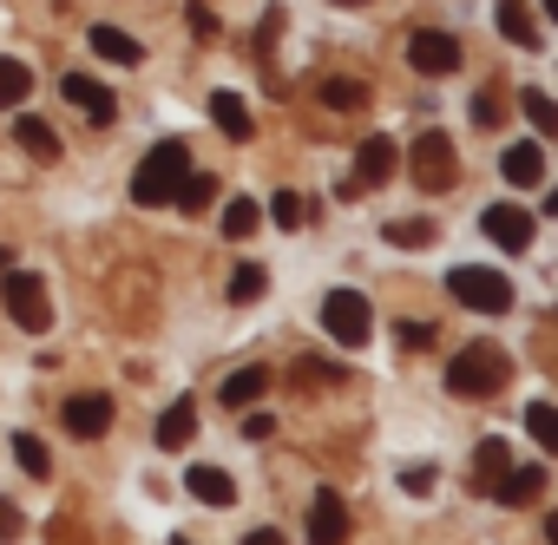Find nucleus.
<instances>
[{
	"mask_svg": "<svg viewBox=\"0 0 558 545\" xmlns=\"http://www.w3.org/2000/svg\"><path fill=\"white\" fill-rule=\"evenodd\" d=\"M184 171H191V145L184 138H158L145 158H138V171H132V204H171V191L184 184Z\"/></svg>",
	"mask_w": 558,
	"mask_h": 545,
	"instance_id": "f257e3e1",
	"label": "nucleus"
},
{
	"mask_svg": "<svg viewBox=\"0 0 558 545\" xmlns=\"http://www.w3.org/2000/svg\"><path fill=\"white\" fill-rule=\"evenodd\" d=\"M506 375H512V362H506L499 342H466V349L453 355V368H447V388L466 395V401H480V395H499Z\"/></svg>",
	"mask_w": 558,
	"mask_h": 545,
	"instance_id": "f03ea898",
	"label": "nucleus"
},
{
	"mask_svg": "<svg viewBox=\"0 0 558 545\" xmlns=\"http://www.w3.org/2000/svg\"><path fill=\"white\" fill-rule=\"evenodd\" d=\"M447 296H453V303H466L473 316H506L519 290L499 277V269H486V263H460L453 277H447Z\"/></svg>",
	"mask_w": 558,
	"mask_h": 545,
	"instance_id": "7ed1b4c3",
	"label": "nucleus"
},
{
	"mask_svg": "<svg viewBox=\"0 0 558 545\" xmlns=\"http://www.w3.org/2000/svg\"><path fill=\"white\" fill-rule=\"evenodd\" d=\"M408 171H414V184H421V191H453V178H460L453 132H421V138L408 145Z\"/></svg>",
	"mask_w": 558,
	"mask_h": 545,
	"instance_id": "20e7f679",
	"label": "nucleus"
},
{
	"mask_svg": "<svg viewBox=\"0 0 558 545\" xmlns=\"http://www.w3.org/2000/svg\"><path fill=\"white\" fill-rule=\"evenodd\" d=\"M323 329H329L336 349H362V342L375 336V310H368V296H355V290H329V296H323Z\"/></svg>",
	"mask_w": 558,
	"mask_h": 545,
	"instance_id": "39448f33",
	"label": "nucleus"
},
{
	"mask_svg": "<svg viewBox=\"0 0 558 545\" xmlns=\"http://www.w3.org/2000/svg\"><path fill=\"white\" fill-rule=\"evenodd\" d=\"M0 296H8V316L27 329V336H40L47 323H53V303H47V283L40 277H27V269H8V290H0Z\"/></svg>",
	"mask_w": 558,
	"mask_h": 545,
	"instance_id": "423d86ee",
	"label": "nucleus"
},
{
	"mask_svg": "<svg viewBox=\"0 0 558 545\" xmlns=\"http://www.w3.org/2000/svg\"><path fill=\"white\" fill-rule=\"evenodd\" d=\"M60 99H66L80 119H93V125H112V119H119V99H112L93 73H66V80H60Z\"/></svg>",
	"mask_w": 558,
	"mask_h": 545,
	"instance_id": "0eeeda50",
	"label": "nucleus"
},
{
	"mask_svg": "<svg viewBox=\"0 0 558 545\" xmlns=\"http://www.w3.org/2000/svg\"><path fill=\"white\" fill-rule=\"evenodd\" d=\"M408 60H414V73L440 80V73H453V66H460V40H453V34H440V27H421V34L408 40Z\"/></svg>",
	"mask_w": 558,
	"mask_h": 545,
	"instance_id": "6e6552de",
	"label": "nucleus"
},
{
	"mask_svg": "<svg viewBox=\"0 0 558 545\" xmlns=\"http://www.w3.org/2000/svg\"><path fill=\"white\" fill-rule=\"evenodd\" d=\"M480 230L506 250V256H519V250H532V217L519 210V204H486L480 210Z\"/></svg>",
	"mask_w": 558,
	"mask_h": 545,
	"instance_id": "1a4fd4ad",
	"label": "nucleus"
},
{
	"mask_svg": "<svg viewBox=\"0 0 558 545\" xmlns=\"http://www.w3.org/2000/svg\"><path fill=\"white\" fill-rule=\"evenodd\" d=\"M401 171V145L395 138H362V152H355V191H375V184H388Z\"/></svg>",
	"mask_w": 558,
	"mask_h": 545,
	"instance_id": "9d476101",
	"label": "nucleus"
},
{
	"mask_svg": "<svg viewBox=\"0 0 558 545\" xmlns=\"http://www.w3.org/2000/svg\"><path fill=\"white\" fill-rule=\"evenodd\" d=\"M310 545H349V499L336 486H323L310 506Z\"/></svg>",
	"mask_w": 558,
	"mask_h": 545,
	"instance_id": "9b49d317",
	"label": "nucleus"
},
{
	"mask_svg": "<svg viewBox=\"0 0 558 545\" xmlns=\"http://www.w3.org/2000/svg\"><path fill=\"white\" fill-rule=\"evenodd\" d=\"M545 480H551V473H545L538 460H532V467H506L499 486H493V499H499L506 512H512V506H532V499H545Z\"/></svg>",
	"mask_w": 558,
	"mask_h": 545,
	"instance_id": "f8f14e48",
	"label": "nucleus"
},
{
	"mask_svg": "<svg viewBox=\"0 0 558 545\" xmlns=\"http://www.w3.org/2000/svg\"><path fill=\"white\" fill-rule=\"evenodd\" d=\"M499 171H506V184H519V191L545 184V145H538V138H519V145H506Z\"/></svg>",
	"mask_w": 558,
	"mask_h": 545,
	"instance_id": "ddd939ff",
	"label": "nucleus"
},
{
	"mask_svg": "<svg viewBox=\"0 0 558 545\" xmlns=\"http://www.w3.org/2000/svg\"><path fill=\"white\" fill-rule=\"evenodd\" d=\"M493 27H499L512 47H525V53H538V47H545V34H538V21H532L525 0H499V8H493Z\"/></svg>",
	"mask_w": 558,
	"mask_h": 545,
	"instance_id": "4468645a",
	"label": "nucleus"
},
{
	"mask_svg": "<svg viewBox=\"0 0 558 545\" xmlns=\"http://www.w3.org/2000/svg\"><path fill=\"white\" fill-rule=\"evenodd\" d=\"M66 427H73L80 440H99V434L112 427V395H73V401H66Z\"/></svg>",
	"mask_w": 558,
	"mask_h": 545,
	"instance_id": "2eb2a0df",
	"label": "nucleus"
},
{
	"mask_svg": "<svg viewBox=\"0 0 558 545\" xmlns=\"http://www.w3.org/2000/svg\"><path fill=\"white\" fill-rule=\"evenodd\" d=\"M14 145H21L34 165H53V158H60V132H53L47 119H34V112H27V119H14Z\"/></svg>",
	"mask_w": 558,
	"mask_h": 545,
	"instance_id": "dca6fc26",
	"label": "nucleus"
},
{
	"mask_svg": "<svg viewBox=\"0 0 558 545\" xmlns=\"http://www.w3.org/2000/svg\"><path fill=\"white\" fill-rule=\"evenodd\" d=\"M184 493L204 499V506H230V499H236V486H230L223 467H184Z\"/></svg>",
	"mask_w": 558,
	"mask_h": 545,
	"instance_id": "f3484780",
	"label": "nucleus"
},
{
	"mask_svg": "<svg viewBox=\"0 0 558 545\" xmlns=\"http://www.w3.org/2000/svg\"><path fill=\"white\" fill-rule=\"evenodd\" d=\"M506 467H512V447H506V440H499V434H493V440H480V447H473V486H480V493H493V486H499V473H506Z\"/></svg>",
	"mask_w": 558,
	"mask_h": 545,
	"instance_id": "a211bd4d",
	"label": "nucleus"
},
{
	"mask_svg": "<svg viewBox=\"0 0 558 545\" xmlns=\"http://www.w3.org/2000/svg\"><path fill=\"white\" fill-rule=\"evenodd\" d=\"M93 53L112 60V66H138V60H145V47H138L125 27H93Z\"/></svg>",
	"mask_w": 558,
	"mask_h": 545,
	"instance_id": "6ab92c4d",
	"label": "nucleus"
},
{
	"mask_svg": "<svg viewBox=\"0 0 558 545\" xmlns=\"http://www.w3.org/2000/svg\"><path fill=\"white\" fill-rule=\"evenodd\" d=\"M217 191H223V184H217L210 171H184V184L171 191V204H178L184 217H197V210H210V204H217Z\"/></svg>",
	"mask_w": 558,
	"mask_h": 545,
	"instance_id": "aec40b11",
	"label": "nucleus"
},
{
	"mask_svg": "<svg viewBox=\"0 0 558 545\" xmlns=\"http://www.w3.org/2000/svg\"><path fill=\"white\" fill-rule=\"evenodd\" d=\"M191 434H197V408H191V401H171V408L158 414V447H165V453H178Z\"/></svg>",
	"mask_w": 558,
	"mask_h": 545,
	"instance_id": "412c9836",
	"label": "nucleus"
},
{
	"mask_svg": "<svg viewBox=\"0 0 558 545\" xmlns=\"http://www.w3.org/2000/svg\"><path fill=\"white\" fill-rule=\"evenodd\" d=\"M210 119H217L223 138H250V132H256V119H250V106H243L236 93H217V99H210Z\"/></svg>",
	"mask_w": 558,
	"mask_h": 545,
	"instance_id": "4be33fe9",
	"label": "nucleus"
},
{
	"mask_svg": "<svg viewBox=\"0 0 558 545\" xmlns=\"http://www.w3.org/2000/svg\"><path fill=\"white\" fill-rule=\"evenodd\" d=\"M323 106H329V112H362V106H368V86L349 80V73H336V80H323Z\"/></svg>",
	"mask_w": 558,
	"mask_h": 545,
	"instance_id": "5701e85b",
	"label": "nucleus"
},
{
	"mask_svg": "<svg viewBox=\"0 0 558 545\" xmlns=\"http://www.w3.org/2000/svg\"><path fill=\"white\" fill-rule=\"evenodd\" d=\"M263 388H269V368H236V375L223 382V401H230V408L243 414L250 401H263Z\"/></svg>",
	"mask_w": 558,
	"mask_h": 545,
	"instance_id": "b1692460",
	"label": "nucleus"
},
{
	"mask_svg": "<svg viewBox=\"0 0 558 545\" xmlns=\"http://www.w3.org/2000/svg\"><path fill=\"white\" fill-rule=\"evenodd\" d=\"M14 460H21V473H34V480H47V473H53V453H47V440H40V434H14Z\"/></svg>",
	"mask_w": 558,
	"mask_h": 545,
	"instance_id": "393cba45",
	"label": "nucleus"
},
{
	"mask_svg": "<svg viewBox=\"0 0 558 545\" xmlns=\"http://www.w3.org/2000/svg\"><path fill=\"white\" fill-rule=\"evenodd\" d=\"M27 93H34V73L21 60H0V106H27Z\"/></svg>",
	"mask_w": 558,
	"mask_h": 545,
	"instance_id": "a878e982",
	"label": "nucleus"
},
{
	"mask_svg": "<svg viewBox=\"0 0 558 545\" xmlns=\"http://www.w3.org/2000/svg\"><path fill=\"white\" fill-rule=\"evenodd\" d=\"M519 112L532 119V132H551V125H558V106H551L545 86H525V93H519Z\"/></svg>",
	"mask_w": 558,
	"mask_h": 545,
	"instance_id": "bb28decb",
	"label": "nucleus"
},
{
	"mask_svg": "<svg viewBox=\"0 0 558 545\" xmlns=\"http://www.w3.org/2000/svg\"><path fill=\"white\" fill-rule=\"evenodd\" d=\"M388 243H395V250H427V243H434V223H427V217H408V223H388Z\"/></svg>",
	"mask_w": 558,
	"mask_h": 545,
	"instance_id": "cd10ccee",
	"label": "nucleus"
},
{
	"mask_svg": "<svg viewBox=\"0 0 558 545\" xmlns=\"http://www.w3.org/2000/svg\"><path fill=\"white\" fill-rule=\"evenodd\" d=\"M525 427H532V440H538L545 453L558 447V414H551V401H532V408H525Z\"/></svg>",
	"mask_w": 558,
	"mask_h": 545,
	"instance_id": "c85d7f7f",
	"label": "nucleus"
},
{
	"mask_svg": "<svg viewBox=\"0 0 558 545\" xmlns=\"http://www.w3.org/2000/svg\"><path fill=\"white\" fill-rule=\"evenodd\" d=\"M256 223H263V210H256L250 197H230V204H223V230H230V237H250Z\"/></svg>",
	"mask_w": 558,
	"mask_h": 545,
	"instance_id": "c756f323",
	"label": "nucleus"
},
{
	"mask_svg": "<svg viewBox=\"0 0 558 545\" xmlns=\"http://www.w3.org/2000/svg\"><path fill=\"white\" fill-rule=\"evenodd\" d=\"M269 217H276V223H283V230H303V217H310V204H303L296 191H276V197H269Z\"/></svg>",
	"mask_w": 558,
	"mask_h": 545,
	"instance_id": "7c9ffc66",
	"label": "nucleus"
},
{
	"mask_svg": "<svg viewBox=\"0 0 558 545\" xmlns=\"http://www.w3.org/2000/svg\"><path fill=\"white\" fill-rule=\"evenodd\" d=\"M263 283H269V277H263L256 263H236V277H230V303H256V296H263Z\"/></svg>",
	"mask_w": 558,
	"mask_h": 545,
	"instance_id": "2f4dec72",
	"label": "nucleus"
},
{
	"mask_svg": "<svg viewBox=\"0 0 558 545\" xmlns=\"http://www.w3.org/2000/svg\"><path fill=\"white\" fill-rule=\"evenodd\" d=\"M499 119H506V106H499V93H493V86H486V93H480V99H473V125H486V132H493V125H499Z\"/></svg>",
	"mask_w": 558,
	"mask_h": 545,
	"instance_id": "473e14b6",
	"label": "nucleus"
},
{
	"mask_svg": "<svg viewBox=\"0 0 558 545\" xmlns=\"http://www.w3.org/2000/svg\"><path fill=\"white\" fill-rule=\"evenodd\" d=\"M395 342L401 349H427L434 342V323H395Z\"/></svg>",
	"mask_w": 558,
	"mask_h": 545,
	"instance_id": "72a5a7b5",
	"label": "nucleus"
},
{
	"mask_svg": "<svg viewBox=\"0 0 558 545\" xmlns=\"http://www.w3.org/2000/svg\"><path fill=\"white\" fill-rule=\"evenodd\" d=\"M184 27H191L197 40H217V14L204 8V0H197V8H191V14H184Z\"/></svg>",
	"mask_w": 558,
	"mask_h": 545,
	"instance_id": "f704fd0d",
	"label": "nucleus"
},
{
	"mask_svg": "<svg viewBox=\"0 0 558 545\" xmlns=\"http://www.w3.org/2000/svg\"><path fill=\"white\" fill-rule=\"evenodd\" d=\"M21 532H27L21 506H14V499H0V545H8V538H21Z\"/></svg>",
	"mask_w": 558,
	"mask_h": 545,
	"instance_id": "c9c22d12",
	"label": "nucleus"
},
{
	"mask_svg": "<svg viewBox=\"0 0 558 545\" xmlns=\"http://www.w3.org/2000/svg\"><path fill=\"white\" fill-rule=\"evenodd\" d=\"M401 486H408V493H427V486H434V467H408Z\"/></svg>",
	"mask_w": 558,
	"mask_h": 545,
	"instance_id": "e433bc0d",
	"label": "nucleus"
},
{
	"mask_svg": "<svg viewBox=\"0 0 558 545\" xmlns=\"http://www.w3.org/2000/svg\"><path fill=\"white\" fill-rule=\"evenodd\" d=\"M243 434H250V440H269V434H276V421H269V414H250V421H243Z\"/></svg>",
	"mask_w": 558,
	"mask_h": 545,
	"instance_id": "4c0bfd02",
	"label": "nucleus"
},
{
	"mask_svg": "<svg viewBox=\"0 0 558 545\" xmlns=\"http://www.w3.org/2000/svg\"><path fill=\"white\" fill-rule=\"evenodd\" d=\"M243 545H290V538H283V532H269V525H263V532H250Z\"/></svg>",
	"mask_w": 558,
	"mask_h": 545,
	"instance_id": "58836bf2",
	"label": "nucleus"
},
{
	"mask_svg": "<svg viewBox=\"0 0 558 545\" xmlns=\"http://www.w3.org/2000/svg\"><path fill=\"white\" fill-rule=\"evenodd\" d=\"M336 8H362V0H336Z\"/></svg>",
	"mask_w": 558,
	"mask_h": 545,
	"instance_id": "ea45409f",
	"label": "nucleus"
},
{
	"mask_svg": "<svg viewBox=\"0 0 558 545\" xmlns=\"http://www.w3.org/2000/svg\"><path fill=\"white\" fill-rule=\"evenodd\" d=\"M538 8H558V0H538Z\"/></svg>",
	"mask_w": 558,
	"mask_h": 545,
	"instance_id": "a19ab883",
	"label": "nucleus"
},
{
	"mask_svg": "<svg viewBox=\"0 0 558 545\" xmlns=\"http://www.w3.org/2000/svg\"><path fill=\"white\" fill-rule=\"evenodd\" d=\"M171 545H191V538H171Z\"/></svg>",
	"mask_w": 558,
	"mask_h": 545,
	"instance_id": "79ce46f5",
	"label": "nucleus"
}]
</instances>
